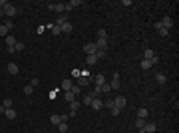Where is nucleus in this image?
<instances>
[{
  "instance_id": "1",
  "label": "nucleus",
  "mask_w": 179,
  "mask_h": 133,
  "mask_svg": "<svg viewBox=\"0 0 179 133\" xmlns=\"http://www.w3.org/2000/svg\"><path fill=\"white\" fill-rule=\"evenodd\" d=\"M96 48L102 52H108V38H98L96 40Z\"/></svg>"
},
{
  "instance_id": "2",
  "label": "nucleus",
  "mask_w": 179,
  "mask_h": 133,
  "mask_svg": "<svg viewBox=\"0 0 179 133\" xmlns=\"http://www.w3.org/2000/svg\"><path fill=\"white\" fill-rule=\"evenodd\" d=\"M80 103H82L80 99H74V101H70V115H72V117H74V115H76V111L80 109Z\"/></svg>"
},
{
  "instance_id": "3",
  "label": "nucleus",
  "mask_w": 179,
  "mask_h": 133,
  "mask_svg": "<svg viewBox=\"0 0 179 133\" xmlns=\"http://www.w3.org/2000/svg\"><path fill=\"white\" fill-rule=\"evenodd\" d=\"M84 52L88 54V56H94L96 52H98V48H96V42H90V44L84 46Z\"/></svg>"
},
{
  "instance_id": "4",
  "label": "nucleus",
  "mask_w": 179,
  "mask_h": 133,
  "mask_svg": "<svg viewBox=\"0 0 179 133\" xmlns=\"http://www.w3.org/2000/svg\"><path fill=\"white\" fill-rule=\"evenodd\" d=\"M2 10H4V14H6V16H16V12H18V8H16V6H12V4L4 6Z\"/></svg>"
},
{
  "instance_id": "5",
  "label": "nucleus",
  "mask_w": 179,
  "mask_h": 133,
  "mask_svg": "<svg viewBox=\"0 0 179 133\" xmlns=\"http://www.w3.org/2000/svg\"><path fill=\"white\" fill-rule=\"evenodd\" d=\"M126 103H128V101H126V97H124V95H118V97L114 99V105H116V107H120V109H124V107H126Z\"/></svg>"
},
{
  "instance_id": "6",
  "label": "nucleus",
  "mask_w": 179,
  "mask_h": 133,
  "mask_svg": "<svg viewBox=\"0 0 179 133\" xmlns=\"http://www.w3.org/2000/svg\"><path fill=\"white\" fill-rule=\"evenodd\" d=\"M90 107H92V109H96V111H100V109L104 107V101H102V99H98V97H94V99H92V103H90Z\"/></svg>"
},
{
  "instance_id": "7",
  "label": "nucleus",
  "mask_w": 179,
  "mask_h": 133,
  "mask_svg": "<svg viewBox=\"0 0 179 133\" xmlns=\"http://www.w3.org/2000/svg\"><path fill=\"white\" fill-rule=\"evenodd\" d=\"M155 129H157V125H155L153 121H147V123L143 125V133H155Z\"/></svg>"
},
{
  "instance_id": "8",
  "label": "nucleus",
  "mask_w": 179,
  "mask_h": 133,
  "mask_svg": "<svg viewBox=\"0 0 179 133\" xmlns=\"http://www.w3.org/2000/svg\"><path fill=\"white\" fill-rule=\"evenodd\" d=\"M48 8L54 10V12H58V14H62L66 10V4H48Z\"/></svg>"
},
{
  "instance_id": "9",
  "label": "nucleus",
  "mask_w": 179,
  "mask_h": 133,
  "mask_svg": "<svg viewBox=\"0 0 179 133\" xmlns=\"http://www.w3.org/2000/svg\"><path fill=\"white\" fill-rule=\"evenodd\" d=\"M143 60H159V58L155 56V52H153L151 48H147V50L143 52Z\"/></svg>"
},
{
  "instance_id": "10",
  "label": "nucleus",
  "mask_w": 179,
  "mask_h": 133,
  "mask_svg": "<svg viewBox=\"0 0 179 133\" xmlns=\"http://www.w3.org/2000/svg\"><path fill=\"white\" fill-rule=\"evenodd\" d=\"M155 64H157V60H141V70H149Z\"/></svg>"
},
{
  "instance_id": "11",
  "label": "nucleus",
  "mask_w": 179,
  "mask_h": 133,
  "mask_svg": "<svg viewBox=\"0 0 179 133\" xmlns=\"http://www.w3.org/2000/svg\"><path fill=\"white\" fill-rule=\"evenodd\" d=\"M155 28H157V32H159L163 38H167V36H169V30H165V28L161 26V22H155Z\"/></svg>"
},
{
  "instance_id": "12",
  "label": "nucleus",
  "mask_w": 179,
  "mask_h": 133,
  "mask_svg": "<svg viewBox=\"0 0 179 133\" xmlns=\"http://www.w3.org/2000/svg\"><path fill=\"white\" fill-rule=\"evenodd\" d=\"M161 26H163V28H165V30H169V28H171V26H173V20H171V18H169V16H165V18H163V20H161Z\"/></svg>"
},
{
  "instance_id": "13",
  "label": "nucleus",
  "mask_w": 179,
  "mask_h": 133,
  "mask_svg": "<svg viewBox=\"0 0 179 133\" xmlns=\"http://www.w3.org/2000/svg\"><path fill=\"white\" fill-rule=\"evenodd\" d=\"M60 30H62V32H64V34H70V32H72V30H74V26H72V24H70V22H64V24H62V26H60Z\"/></svg>"
},
{
  "instance_id": "14",
  "label": "nucleus",
  "mask_w": 179,
  "mask_h": 133,
  "mask_svg": "<svg viewBox=\"0 0 179 133\" xmlns=\"http://www.w3.org/2000/svg\"><path fill=\"white\" fill-rule=\"evenodd\" d=\"M110 88L112 89H120V76H118V74H114V80H112Z\"/></svg>"
},
{
  "instance_id": "15",
  "label": "nucleus",
  "mask_w": 179,
  "mask_h": 133,
  "mask_svg": "<svg viewBox=\"0 0 179 133\" xmlns=\"http://www.w3.org/2000/svg\"><path fill=\"white\" fill-rule=\"evenodd\" d=\"M18 72H20V70H18V66H16L14 62H10V64H8V74H12V76H16Z\"/></svg>"
},
{
  "instance_id": "16",
  "label": "nucleus",
  "mask_w": 179,
  "mask_h": 133,
  "mask_svg": "<svg viewBox=\"0 0 179 133\" xmlns=\"http://www.w3.org/2000/svg\"><path fill=\"white\" fill-rule=\"evenodd\" d=\"M94 82H96V86H104V84H106V76H104V74H98V76L94 78Z\"/></svg>"
},
{
  "instance_id": "17",
  "label": "nucleus",
  "mask_w": 179,
  "mask_h": 133,
  "mask_svg": "<svg viewBox=\"0 0 179 133\" xmlns=\"http://www.w3.org/2000/svg\"><path fill=\"white\" fill-rule=\"evenodd\" d=\"M4 115H6L8 119H14V117H16V109H14V107H8V109L4 111Z\"/></svg>"
},
{
  "instance_id": "18",
  "label": "nucleus",
  "mask_w": 179,
  "mask_h": 133,
  "mask_svg": "<svg viewBox=\"0 0 179 133\" xmlns=\"http://www.w3.org/2000/svg\"><path fill=\"white\" fill-rule=\"evenodd\" d=\"M143 125H145V119H135V129L139 133H143Z\"/></svg>"
},
{
  "instance_id": "19",
  "label": "nucleus",
  "mask_w": 179,
  "mask_h": 133,
  "mask_svg": "<svg viewBox=\"0 0 179 133\" xmlns=\"http://www.w3.org/2000/svg\"><path fill=\"white\" fill-rule=\"evenodd\" d=\"M72 86H74V84H72V80H64V82H62V89H64V91H70V89H72Z\"/></svg>"
},
{
  "instance_id": "20",
  "label": "nucleus",
  "mask_w": 179,
  "mask_h": 133,
  "mask_svg": "<svg viewBox=\"0 0 179 133\" xmlns=\"http://www.w3.org/2000/svg\"><path fill=\"white\" fill-rule=\"evenodd\" d=\"M145 117H147V109L145 107H139L137 109V119H145Z\"/></svg>"
},
{
  "instance_id": "21",
  "label": "nucleus",
  "mask_w": 179,
  "mask_h": 133,
  "mask_svg": "<svg viewBox=\"0 0 179 133\" xmlns=\"http://www.w3.org/2000/svg\"><path fill=\"white\" fill-rule=\"evenodd\" d=\"M50 121H52V125H60L62 123V115H52Z\"/></svg>"
},
{
  "instance_id": "22",
  "label": "nucleus",
  "mask_w": 179,
  "mask_h": 133,
  "mask_svg": "<svg viewBox=\"0 0 179 133\" xmlns=\"http://www.w3.org/2000/svg\"><path fill=\"white\" fill-rule=\"evenodd\" d=\"M56 127H58V131L60 133H68V123H66V121H62V123L56 125Z\"/></svg>"
},
{
  "instance_id": "23",
  "label": "nucleus",
  "mask_w": 179,
  "mask_h": 133,
  "mask_svg": "<svg viewBox=\"0 0 179 133\" xmlns=\"http://www.w3.org/2000/svg\"><path fill=\"white\" fill-rule=\"evenodd\" d=\"M50 30H52V34H56V36H60V34H62L60 26H56V24H50Z\"/></svg>"
},
{
  "instance_id": "24",
  "label": "nucleus",
  "mask_w": 179,
  "mask_h": 133,
  "mask_svg": "<svg viewBox=\"0 0 179 133\" xmlns=\"http://www.w3.org/2000/svg\"><path fill=\"white\" fill-rule=\"evenodd\" d=\"M155 80H157V84H165V82H167V76H165V74H157Z\"/></svg>"
},
{
  "instance_id": "25",
  "label": "nucleus",
  "mask_w": 179,
  "mask_h": 133,
  "mask_svg": "<svg viewBox=\"0 0 179 133\" xmlns=\"http://www.w3.org/2000/svg\"><path fill=\"white\" fill-rule=\"evenodd\" d=\"M64 99H66V101H74V99H76V95H74L72 91H64Z\"/></svg>"
},
{
  "instance_id": "26",
  "label": "nucleus",
  "mask_w": 179,
  "mask_h": 133,
  "mask_svg": "<svg viewBox=\"0 0 179 133\" xmlns=\"http://www.w3.org/2000/svg\"><path fill=\"white\" fill-rule=\"evenodd\" d=\"M86 62H88V66H94V64L98 62V56H96V54H94V56H88V58H86Z\"/></svg>"
},
{
  "instance_id": "27",
  "label": "nucleus",
  "mask_w": 179,
  "mask_h": 133,
  "mask_svg": "<svg viewBox=\"0 0 179 133\" xmlns=\"http://www.w3.org/2000/svg\"><path fill=\"white\" fill-rule=\"evenodd\" d=\"M92 99H94V95H92V93H86V95H84V99H82V103L90 105V103H92Z\"/></svg>"
},
{
  "instance_id": "28",
  "label": "nucleus",
  "mask_w": 179,
  "mask_h": 133,
  "mask_svg": "<svg viewBox=\"0 0 179 133\" xmlns=\"http://www.w3.org/2000/svg\"><path fill=\"white\" fill-rule=\"evenodd\" d=\"M12 103H14V99H12V97H6V99L2 101V105H4L6 109H8V107H12Z\"/></svg>"
},
{
  "instance_id": "29",
  "label": "nucleus",
  "mask_w": 179,
  "mask_h": 133,
  "mask_svg": "<svg viewBox=\"0 0 179 133\" xmlns=\"http://www.w3.org/2000/svg\"><path fill=\"white\" fill-rule=\"evenodd\" d=\"M16 44V38L14 36H6V46H14Z\"/></svg>"
},
{
  "instance_id": "30",
  "label": "nucleus",
  "mask_w": 179,
  "mask_h": 133,
  "mask_svg": "<svg viewBox=\"0 0 179 133\" xmlns=\"http://www.w3.org/2000/svg\"><path fill=\"white\" fill-rule=\"evenodd\" d=\"M64 22H68V18H66V16H58V20H56V26H62Z\"/></svg>"
},
{
  "instance_id": "31",
  "label": "nucleus",
  "mask_w": 179,
  "mask_h": 133,
  "mask_svg": "<svg viewBox=\"0 0 179 133\" xmlns=\"http://www.w3.org/2000/svg\"><path fill=\"white\" fill-rule=\"evenodd\" d=\"M14 50H16V52H22V50H24V42H16V44H14Z\"/></svg>"
},
{
  "instance_id": "32",
  "label": "nucleus",
  "mask_w": 179,
  "mask_h": 133,
  "mask_svg": "<svg viewBox=\"0 0 179 133\" xmlns=\"http://www.w3.org/2000/svg\"><path fill=\"white\" fill-rule=\"evenodd\" d=\"M110 111H112V115H120V113H122V109H120V107H116V105H114V107H110Z\"/></svg>"
},
{
  "instance_id": "33",
  "label": "nucleus",
  "mask_w": 179,
  "mask_h": 133,
  "mask_svg": "<svg viewBox=\"0 0 179 133\" xmlns=\"http://www.w3.org/2000/svg\"><path fill=\"white\" fill-rule=\"evenodd\" d=\"M96 56H98V60H102V58H106V56H108V52H102V50H98V52H96Z\"/></svg>"
},
{
  "instance_id": "34",
  "label": "nucleus",
  "mask_w": 179,
  "mask_h": 133,
  "mask_svg": "<svg viewBox=\"0 0 179 133\" xmlns=\"http://www.w3.org/2000/svg\"><path fill=\"white\" fill-rule=\"evenodd\" d=\"M6 34H8V28L4 24H0V36H6Z\"/></svg>"
},
{
  "instance_id": "35",
  "label": "nucleus",
  "mask_w": 179,
  "mask_h": 133,
  "mask_svg": "<svg viewBox=\"0 0 179 133\" xmlns=\"http://www.w3.org/2000/svg\"><path fill=\"white\" fill-rule=\"evenodd\" d=\"M32 91H34L32 86H26V88H24V93H26V95H32Z\"/></svg>"
},
{
  "instance_id": "36",
  "label": "nucleus",
  "mask_w": 179,
  "mask_h": 133,
  "mask_svg": "<svg viewBox=\"0 0 179 133\" xmlns=\"http://www.w3.org/2000/svg\"><path fill=\"white\" fill-rule=\"evenodd\" d=\"M108 91H112L110 84H104V86H102V93H108Z\"/></svg>"
},
{
  "instance_id": "37",
  "label": "nucleus",
  "mask_w": 179,
  "mask_h": 133,
  "mask_svg": "<svg viewBox=\"0 0 179 133\" xmlns=\"http://www.w3.org/2000/svg\"><path fill=\"white\" fill-rule=\"evenodd\" d=\"M106 36H108V34H106V30H104V28H100V30H98V38H106Z\"/></svg>"
},
{
  "instance_id": "38",
  "label": "nucleus",
  "mask_w": 179,
  "mask_h": 133,
  "mask_svg": "<svg viewBox=\"0 0 179 133\" xmlns=\"http://www.w3.org/2000/svg\"><path fill=\"white\" fill-rule=\"evenodd\" d=\"M70 91H72L74 95H78V93H80V86H72V89H70Z\"/></svg>"
},
{
  "instance_id": "39",
  "label": "nucleus",
  "mask_w": 179,
  "mask_h": 133,
  "mask_svg": "<svg viewBox=\"0 0 179 133\" xmlns=\"http://www.w3.org/2000/svg\"><path fill=\"white\" fill-rule=\"evenodd\" d=\"M4 26H6L8 30H12V26H14V22H10V20H6V22H4Z\"/></svg>"
},
{
  "instance_id": "40",
  "label": "nucleus",
  "mask_w": 179,
  "mask_h": 133,
  "mask_svg": "<svg viewBox=\"0 0 179 133\" xmlns=\"http://www.w3.org/2000/svg\"><path fill=\"white\" fill-rule=\"evenodd\" d=\"M38 82H40L38 78H32V82H30V86H32V88H36V86H38Z\"/></svg>"
},
{
  "instance_id": "41",
  "label": "nucleus",
  "mask_w": 179,
  "mask_h": 133,
  "mask_svg": "<svg viewBox=\"0 0 179 133\" xmlns=\"http://www.w3.org/2000/svg\"><path fill=\"white\" fill-rule=\"evenodd\" d=\"M104 105H106V107H114V99H108V101H104Z\"/></svg>"
},
{
  "instance_id": "42",
  "label": "nucleus",
  "mask_w": 179,
  "mask_h": 133,
  "mask_svg": "<svg viewBox=\"0 0 179 133\" xmlns=\"http://www.w3.org/2000/svg\"><path fill=\"white\" fill-rule=\"evenodd\" d=\"M6 52H8V54H14L16 50H14V46H6Z\"/></svg>"
},
{
  "instance_id": "43",
  "label": "nucleus",
  "mask_w": 179,
  "mask_h": 133,
  "mask_svg": "<svg viewBox=\"0 0 179 133\" xmlns=\"http://www.w3.org/2000/svg\"><path fill=\"white\" fill-rule=\"evenodd\" d=\"M8 4H10L8 0H0V8H4V6H8Z\"/></svg>"
},
{
  "instance_id": "44",
  "label": "nucleus",
  "mask_w": 179,
  "mask_h": 133,
  "mask_svg": "<svg viewBox=\"0 0 179 133\" xmlns=\"http://www.w3.org/2000/svg\"><path fill=\"white\" fill-rule=\"evenodd\" d=\"M4 111H6V107H4V105L0 103V115H4Z\"/></svg>"
},
{
  "instance_id": "45",
  "label": "nucleus",
  "mask_w": 179,
  "mask_h": 133,
  "mask_svg": "<svg viewBox=\"0 0 179 133\" xmlns=\"http://www.w3.org/2000/svg\"><path fill=\"white\" fill-rule=\"evenodd\" d=\"M2 14H4V10H2V8H0V16H2Z\"/></svg>"
}]
</instances>
